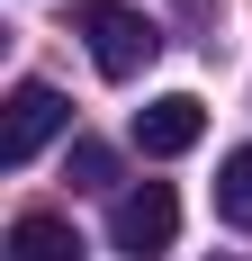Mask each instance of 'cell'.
<instances>
[{
  "mask_svg": "<svg viewBox=\"0 0 252 261\" xmlns=\"http://www.w3.org/2000/svg\"><path fill=\"white\" fill-rule=\"evenodd\" d=\"M72 27L90 36V63H99L108 81H135L153 54H162V27H153L144 9H126V0H81Z\"/></svg>",
  "mask_w": 252,
  "mask_h": 261,
  "instance_id": "cell-1",
  "label": "cell"
},
{
  "mask_svg": "<svg viewBox=\"0 0 252 261\" xmlns=\"http://www.w3.org/2000/svg\"><path fill=\"white\" fill-rule=\"evenodd\" d=\"M198 135H207V108L189 99V90H162V99H144V108H135V153H153V162L189 153Z\"/></svg>",
  "mask_w": 252,
  "mask_h": 261,
  "instance_id": "cell-4",
  "label": "cell"
},
{
  "mask_svg": "<svg viewBox=\"0 0 252 261\" xmlns=\"http://www.w3.org/2000/svg\"><path fill=\"white\" fill-rule=\"evenodd\" d=\"M216 216L252 234V144H234V153L216 162Z\"/></svg>",
  "mask_w": 252,
  "mask_h": 261,
  "instance_id": "cell-6",
  "label": "cell"
},
{
  "mask_svg": "<svg viewBox=\"0 0 252 261\" xmlns=\"http://www.w3.org/2000/svg\"><path fill=\"white\" fill-rule=\"evenodd\" d=\"M9 261H81V234L63 225V216H45V207H27L18 225H9Z\"/></svg>",
  "mask_w": 252,
  "mask_h": 261,
  "instance_id": "cell-5",
  "label": "cell"
},
{
  "mask_svg": "<svg viewBox=\"0 0 252 261\" xmlns=\"http://www.w3.org/2000/svg\"><path fill=\"white\" fill-rule=\"evenodd\" d=\"M72 180L81 189H108V180H117V153H108L99 135H72Z\"/></svg>",
  "mask_w": 252,
  "mask_h": 261,
  "instance_id": "cell-7",
  "label": "cell"
},
{
  "mask_svg": "<svg viewBox=\"0 0 252 261\" xmlns=\"http://www.w3.org/2000/svg\"><path fill=\"white\" fill-rule=\"evenodd\" d=\"M63 126H72V99H63L54 81H18V90H9V117H0V162L27 171Z\"/></svg>",
  "mask_w": 252,
  "mask_h": 261,
  "instance_id": "cell-2",
  "label": "cell"
},
{
  "mask_svg": "<svg viewBox=\"0 0 252 261\" xmlns=\"http://www.w3.org/2000/svg\"><path fill=\"white\" fill-rule=\"evenodd\" d=\"M171 234H180V198H171L162 180L126 189L117 207H108V243H117V252H162Z\"/></svg>",
  "mask_w": 252,
  "mask_h": 261,
  "instance_id": "cell-3",
  "label": "cell"
}]
</instances>
